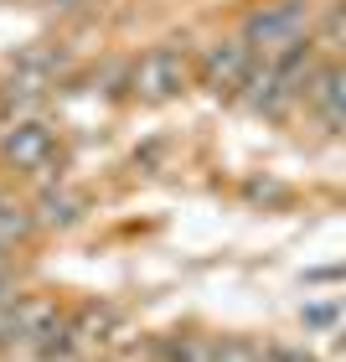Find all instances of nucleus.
<instances>
[{
	"mask_svg": "<svg viewBox=\"0 0 346 362\" xmlns=\"http://www.w3.org/2000/svg\"><path fill=\"white\" fill-rule=\"evenodd\" d=\"M310 26H316V6L310 0H263L243 21V42H249V52L258 62H269V57L300 52Z\"/></svg>",
	"mask_w": 346,
	"mask_h": 362,
	"instance_id": "nucleus-1",
	"label": "nucleus"
},
{
	"mask_svg": "<svg viewBox=\"0 0 346 362\" xmlns=\"http://www.w3.org/2000/svg\"><path fill=\"white\" fill-rule=\"evenodd\" d=\"M310 62H305V47L300 52H285V57H269V62H258L253 78H249V88H243V104H249L253 114H285L294 98H300L310 88Z\"/></svg>",
	"mask_w": 346,
	"mask_h": 362,
	"instance_id": "nucleus-2",
	"label": "nucleus"
},
{
	"mask_svg": "<svg viewBox=\"0 0 346 362\" xmlns=\"http://www.w3.org/2000/svg\"><path fill=\"white\" fill-rule=\"evenodd\" d=\"M186 88H191V57L181 52L176 42L150 47V52L135 62V73H129V93H135L140 104H166V98L186 93Z\"/></svg>",
	"mask_w": 346,
	"mask_h": 362,
	"instance_id": "nucleus-3",
	"label": "nucleus"
},
{
	"mask_svg": "<svg viewBox=\"0 0 346 362\" xmlns=\"http://www.w3.org/2000/svg\"><path fill=\"white\" fill-rule=\"evenodd\" d=\"M253 68H258V57L249 52V42L243 37H222V42H212L202 52V88H212L217 98H238L243 88H249Z\"/></svg>",
	"mask_w": 346,
	"mask_h": 362,
	"instance_id": "nucleus-4",
	"label": "nucleus"
},
{
	"mask_svg": "<svg viewBox=\"0 0 346 362\" xmlns=\"http://www.w3.org/2000/svg\"><path fill=\"white\" fill-rule=\"evenodd\" d=\"M0 160L11 171H47L57 160V129L42 119H16L0 129Z\"/></svg>",
	"mask_w": 346,
	"mask_h": 362,
	"instance_id": "nucleus-5",
	"label": "nucleus"
},
{
	"mask_svg": "<svg viewBox=\"0 0 346 362\" xmlns=\"http://www.w3.org/2000/svg\"><path fill=\"white\" fill-rule=\"evenodd\" d=\"M62 332V310L47 295H11V321L6 341H26V347H47V337Z\"/></svg>",
	"mask_w": 346,
	"mask_h": 362,
	"instance_id": "nucleus-6",
	"label": "nucleus"
},
{
	"mask_svg": "<svg viewBox=\"0 0 346 362\" xmlns=\"http://www.w3.org/2000/svg\"><path fill=\"white\" fill-rule=\"evenodd\" d=\"M305 98H310V109H316L331 129H346V62L316 68V78H310Z\"/></svg>",
	"mask_w": 346,
	"mask_h": 362,
	"instance_id": "nucleus-7",
	"label": "nucleus"
},
{
	"mask_svg": "<svg viewBox=\"0 0 346 362\" xmlns=\"http://www.w3.org/2000/svg\"><path fill=\"white\" fill-rule=\"evenodd\" d=\"M31 228H37V212L26 202H16L11 192H0V249H11V243H21Z\"/></svg>",
	"mask_w": 346,
	"mask_h": 362,
	"instance_id": "nucleus-8",
	"label": "nucleus"
},
{
	"mask_svg": "<svg viewBox=\"0 0 346 362\" xmlns=\"http://www.w3.org/2000/svg\"><path fill=\"white\" fill-rule=\"evenodd\" d=\"M37 223H47V228L78 223V197H73V192H47L42 202H37Z\"/></svg>",
	"mask_w": 346,
	"mask_h": 362,
	"instance_id": "nucleus-9",
	"label": "nucleus"
},
{
	"mask_svg": "<svg viewBox=\"0 0 346 362\" xmlns=\"http://www.w3.org/2000/svg\"><path fill=\"white\" fill-rule=\"evenodd\" d=\"M316 42L326 47V52H346V0H336V6H326L321 26H316Z\"/></svg>",
	"mask_w": 346,
	"mask_h": 362,
	"instance_id": "nucleus-10",
	"label": "nucleus"
},
{
	"mask_svg": "<svg viewBox=\"0 0 346 362\" xmlns=\"http://www.w3.org/2000/svg\"><path fill=\"white\" fill-rule=\"evenodd\" d=\"M212 352H217V341H207V337H171L166 341V362H212Z\"/></svg>",
	"mask_w": 346,
	"mask_h": 362,
	"instance_id": "nucleus-11",
	"label": "nucleus"
},
{
	"mask_svg": "<svg viewBox=\"0 0 346 362\" xmlns=\"http://www.w3.org/2000/svg\"><path fill=\"white\" fill-rule=\"evenodd\" d=\"M212 362H269V352H258L253 341H217Z\"/></svg>",
	"mask_w": 346,
	"mask_h": 362,
	"instance_id": "nucleus-12",
	"label": "nucleus"
},
{
	"mask_svg": "<svg viewBox=\"0 0 346 362\" xmlns=\"http://www.w3.org/2000/svg\"><path fill=\"white\" fill-rule=\"evenodd\" d=\"M269 362H310L305 352H269Z\"/></svg>",
	"mask_w": 346,
	"mask_h": 362,
	"instance_id": "nucleus-13",
	"label": "nucleus"
},
{
	"mask_svg": "<svg viewBox=\"0 0 346 362\" xmlns=\"http://www.w3.org/2000/svg\"><path fill=\"white\" fill-rule=\"evenodd\" d=\"M47 6H73V0H47Z\"/></svg>",
	"mask_w": 346,
	"mask_h": 362,
	"instance_id": "nucleus-14",
	"label": "nucleus"
}]
</instances>
